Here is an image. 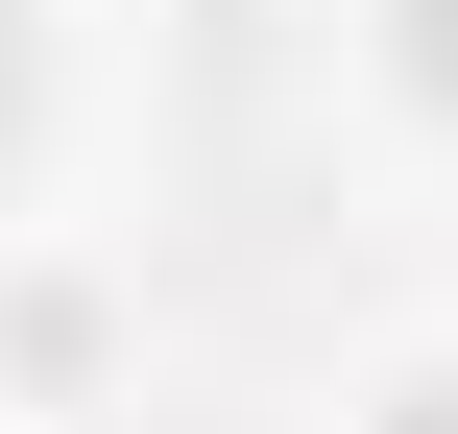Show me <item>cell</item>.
<instances>
[{"mask_svg":"<svg viewBox=\"0 0 458 434\" xmlns=\"http://www.w3.org/2000/svg\"><path fill=\"white\" fill-rule=\"evenodd\" d=\"M435 72H458V0H435Z\"/></svg>","mask_w":458,"mask_h":434,"instance_id":"obj_1","label":"cell"}]
</instances>
